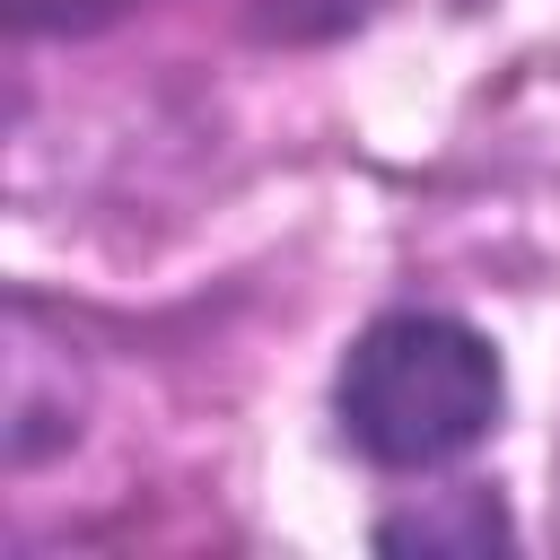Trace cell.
I'll return each mask as SVG.
<instances>
[{
	"instance_id": "obj_2",
	"label": "cell",
	"mask_w": 560,
	"mask_h": 560,
	"mask_svg": "<svg viewBox=\"0 0 560 560\" xmlns=\"http://www.w3.org/2000/svg\"><path fill=\"white\" fill-rule=\"evenodd\" d=\"M385 551H402V542H420V551H438V542H464V551H481V542H508V516L481 499V490H464V508H429V516H394L385 534H376Z\"/></svg>"
},
{
	"instance_id": "obj_3",
	"label": "cell",
	"mask_w": 560,
	"mask_h": 560,
	"mask_svg": "<svg viewBox=\"0 0 560 560\" xmlns=\"http://www.w3.org/2000/svg\"><path fill=\"white\" fill-rule=\"evenodd\" d=\"M376 0H254V35L262 44H332L350 26H368Z\"/></svg>"
},
{
	"instance_id": "obj_1",
	"label": "cell",
	"mask_w": 560,
	"mask_h": 560,
	"mask_svg": "<svg viewBox=\"0 0 560 560\" xmlns=\"http://www.w3.org/2000/svg\"><path fill=\"white\" fill-rule=\"evenodd\" d=\"M499 402H508V376H499V350L455 324V315H376L341 376H332V411H341V438L385 464V472H429V464H455L464 446H481L499 429Z\"/></svg>"
},
{
	"instance_id": "obj_4",
	"label": "cell",
	"mask_w": 560,
	"mask_h": 560,
	"mask_svg": "<svg viewBox=\"0 0 560 560\" xmlns=\"http://www.w3.org/2000/svg\"><path fill=\"white\" fill-rule=\"evenodd\" d=\"M131 0H9V26L18 35H88L105 18H122Z\"/></svg>"
}]
</instances>
